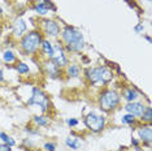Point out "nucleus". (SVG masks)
<instances>
[{
	"instance_id": "obj_1",
	"label": "nucleus",
	"mask_w": 152,
	"mask_h": 151,
	"mask_svg": "<svg viewBox=\"0 0 152 151\" xmlns=\"http://www.w3.org/2000/svg\"><path fill=\"white\" fill-rule=\"evenodd\" d=\"M61 40H63L64 50L66 52L79 54L83 51L85 44H86L82 33L72 26H65L61 30Z\"/></svg>"
},
{
	"instance_id": "obj_2",
	"label": "nucleus",
	"mask_w": 152,
	"mask_h": 151,
	"mask_svg": "<svg viewBox=\"0 0 152 151\" xmlns=\"http://www.w3.org/2000/svg\"><path fill=\"white\" fill-rule=\"evenodd\" d=\"M43 40V34L38 30H31L25 33L20 40V48L25 55H34L40 48V44Z\"/></svg>"
},
{
	"instance_id": "obj_3",
	"label": "nucleus",
	"mask_w": 152,
	"mask_h": 151,
	"mask_svg": "<svg viewBox=\"0 0 152 151\" xmlns=\"http://www.w3.org/2000/svg\"><path fill=\"white\" fill-rule=\"evenodd\" d=\"M85 77L90 84H108L112 81L113 73L107 67H91L85 70Z\"/></svg>"
},
{
	"instance_id": "obj_4",
	"label": "nucleus",
	"mask_w": 152,
	"mask_h": 151,
	"mask_svg": "<svg viewBox=\"0 0 152 151\" xmlns=\"http://www.w3.org/2000/svg\"><path fill=\"white\" fill-rule=\"evenodd\" d=\"M121 95L116 90L105 89L99 95V108L104 112H112L120 106Z\"/></svg>"
},
{
	"instance_id": "obj_5",
	"label": "nucleus",
	"mask_w": 152,
	"mask_h": 151,
	"mask_svg": "<svg viewBox=\"0 0 152 151\" xmlns=\"http://www.w3.org/2000/svg\"><path fill=\"white\" fill-rule=\"evenodd\" d=\"M27 104L30 106H39L40 111L43 113L48 111L50 108V100H48L47 95L44 94V91L39 87H33V92H31V97L27 100Z\"/></svg>"
},
{
	"instance_id": "obj_6",
	"label": "nucleus",
	"mask_w": 152,
	"mask_h": 151,
	"mask_svg": "<svg viewBox=\"0 0 152 151\" xmlns=\"http://www.w3.org/2000/svg\"><path fill=\"white\" fill-rule=\"evenodd\" d=\"M85 125L94 133H99L105 126V117L103 115H98L95 112H90L85 117Z\"/></svg>"
},
{
	"instance_id": "obj_7",
	"label": "nucleus",
	"mask_w": 152,
	"mask_h": 151,
	"mask_svg": "<svg viewBox=\"0 0 152 151\" xmlns=\"http://www.w3.org/2000/svg\"><path fill=\"white\" fill-rule=\"evenodd\" d=\"M53 50H55V55L51 59V61L58 68H64L68 65V56H66V51L64 50V46L60 43L53 44Z\"/></svg>"
},
{
	"instance_id": "obj_8",
	"label": "nucleus",
	"mask_w": 152,
	"mask_h": 151,
	"mask_svg": "<svg viewBox=\"0 0 152 151\" xmlns=\"http://www.w3.org/2000/svg\"><path fill=\"white\" fill-rule=\"evenodd\" d=\"M42 30H43V33L50 38H57L61 34L60 25H58L56 21H53V20H43Z\"/></svg>"
},
{
	"instance_id": "obj_9",
	"label": "nucleus",
	"mask_w": 152,
	"mask_h": 151,
	"mask_svg": "<svg viewBox=\"0 0 152 151\" xmlns=\"http://www.w3.org/2000/svg\"><path fill=\"white\" fill-rule=\"evenodd\" d=\"M138 136H139L140 142L150 149L151 143H152V126H151V124H146V125L140 126V128L138 129Z\"/></svg>"
},
{
	"instance_id": "obj_10",
	"label": "nucleus",
	"mask_w": 152,
	"mask_h": 151,
	"mask_svg": "<svg viewBox=\"0 0 152 151\" xmlns=\"http://www.w3.org/2000/svg\"><path fill=\"white\" fill-rule=\"evenodd\" d=\"M147 106H144L143 103H139V102H130L127 103L125 106V111L127 113H130V115L135 116V117H140L142 115H143L144 109H146Z\"/></svg>"
},
{
	"instance_id": "obj_11",
	"label": "nucleus",
	"mask_w": 152,
	"mask_h": 151,
	"mask_svg": "<svg viewBox=\"0 0 152 151\" xmlns=\"http://www.w3.org/2000/svg\"><path fill=\"white\" fill-rule=\"evenodd\" d=\"M26 29H27L26 22L22 18H16L12 23V32L16 38H21L26 33Z\"/></svg>"
},
{
	"instance_id": "obj_12",
	"label": "nucleus",
	"mask_w": 152,
	"mask_h": 151,
	"mask_svg": "<svg viewBox=\"0 0 152 151\" xmlns=\"http://www.w3.org/2000/svg\"><path fill=\"white\" fill-rule=\"evenodd\" d=\"M122 98L125 99L127 103L130 102H135L138 98H139V92L137 91L135 87L133 86H129V87H125L122 90Z\"/></svg>"
},
{
	"instance_id": "obj_13",
	"label": "nucleus",
	"mask_w": 152,
	"mask_h": 151,
	"mask_svg": "<svg viewBox=\"0 0 152 151\" xmlns=\"http://www.w3.org/2000/svg\"><path fill=\"white\" fill-rule=\"evenodd\" d=\"M40 48H42V52L46 55L48 59H52L55 55V50H53V44L50 42V39H43L42 44H40Z\"/></svg>"
},
{
	"instance_id": "obj_14",
	"label": "nucleus",
	"mask_w": 152,
	"mask_h": 151,
	"mask_svg": "<svg viewBox=\"0 0 152 151\" xmlns=\"http://www.w3.org/2000/svg\"><path fill=\"white\" fill-rule=\"evenodd\" d=\"M44 68H46V72H47V74L50 76L51 78H58L60 77V68L58 67H56L52 61L51 60H48L47 63H46V65H44Z\"/></svg>"
},
{
	"instance_id": "obj_15",
	"label": "nucleus",
	"mask_w": 152,
	"mask_h": 151,
	"mask_svg": "<svg viewBox=\"0 0 152 151\" xmlns=\"http://www.w3.org/2000/svg\"><path fill=\"white\" fill-rule=\"evenodd\" d=\"M65 145L72 150H78V149H81V146H82V141L77 138V137H68V138L65 139Z\"/></svg>"
},
{
	"instance_id": "obj_16",
	"label": "nucleus",
	"mask_w": 152,
	"mask_h": 151,
	"mask_svg": "<svg viewBox=\"0 0 152 151\" xmlns=\"http://www.w3.org/2000/svg\"><path fill=\"white\" fill-rule=\"evenodd\" d=\"M66 74L72 78H78L81 76V68L77 64H70L66 68Z\"/></svg>"
},
{
	"instance_id": "obj_17",
	"label": "nucleus",
	"mask_w": 152,
	"mask_h": 151,
	"mask_svg": "<svg viewBox=\"0 0 152 151\" xmlns=\"http://www.w3.org/2000/svg\"><path fill=\"white\" fill-rule=\"evenodd\" d=\"M3 61H4L5 64H13L17 61V56L15 55V52L11 50H5L4 52H3Z\"/></svg>"
},
{
	"instance_id": "obj_18",
	"label": "nucleus",
	"mask_w": 152,
	"mask_h": 151,
	"mask_svg": "<svg viewBox=\"0 0 152 151\" xmlns=\"http://www.w3.org/2000/svg\"><path fill=\"white\" fill-rule=\"evenodd\" d=\"M143 122H146V124H151L152 122V108H151V106H147L146 109H144V112H143V115L139 117Z\"/></svg>"
},
{
	"instance_id": "obj_19",
	"label": "nucleus",
	"mask_w": 152,
	"mask_h": 151,
	"mask_svg": "<svg viewBox=\"0 0 152 151\" xmlns=\"http://www.w3.org/2000/svg\"><path fill=\"white\" fill-rule=\"evenodd\" d=\"M33 121L35 122V125H38V126H47V125H48V119H47L44 115L34 116Z\"/></svg>"
},
{
	"instance_id": "obj_20",
	"label": "nucleus",
	"mask_w": 152,
	"mask_h": 151,
	"mask_svg": "<svg viewBox=\"0 0 152 151\" xmlns=\"http://www.w3.org/2000/svg\"><path fill=\"white\" fill-rule=\"evenodd\" d=\"M0 138H1V141L4 143H7L8 146H11V147H13V146H16V141L12 138L11 136H8L7 133H4V132H0Z\"/></svg>"
},
{
	"instance_id": "obj_21",
	"label": "nucleus",
	"mask_w": 152,
	"mask_h": 151,
	"mask_svg": "<svg viewBox=\"0 0 152 151\" xmlns=\"http://www.w3.org/2000/svg\"><path fill=\"white\" fill-rule=\"evenodd\" d=\"M121 121H122V124H126V125H133L137 122V119L135 116L130 115V113H126L125 116H122V119H121Z\"/></svg>"
},
{
	"instance_id": "obj_22",
	"label": "nucleus",
	"mask_w": 152,
	"mask_h": 151,
	"mask_svg": "<svg viewBox=\"0 0 152 151\" xmlns=\"http://www.w3.org/2000/svg\"><path fill=\"white\" fill-rule=\"evenodd\" d=\"M16 70L20 74H26V73H29L30 72V68H29V65H26L25 63H17Z\"/></svg>"
},
{
	"instance_id": "obj_23",
	"label": "nucleus",
	"mask_w": 152,
	"mask_h": 151,
	"mask_svg": "<svg viewBox=\"0 0 152 151\" xmlns=\"http://www.w3.org/2000/svg\"><path fill=\"white\" fill-rule=\"evenodd\" d=\"M43 149L46 150V151H55V150H56V143H53V142H47V143H44Z\"/></svg>"
},
{
	"instance_id": "obj_24",
	"label": "nucleus",
	"mask_w": 152,
	"mask_h": 151,
	"mask_svg": "<svg viewBox=\"0 0 152 151\" xmlns=\"http://www.w3.org/2000/svg\"><path fill=\"white\" fill-rule=\"evenodd\" d=\"M78 120L77 119H73V117H70V119H68L66 120V124L69 125V126H70V128H74V126H77L78 125Z\"/></svg>"
},
{
	"instance_id": "obj_25",
	"label": "nucleus",
	"mask_w": 152,
	"mask_h": 151,
	"mask_svg": "<svg viewBox=\"0 0 152 151\" xmlns=\"http://www.w3.org/2000/svg\"><path fill=\"white\" fill-rule=\"evenodd\" d=\"M0 151H12V147L7 143H0Z\"/></svg>"
},
{
	"instance_id": "obj_26",
	"label": "nucleus",
	"mask_w": 152,
	"mask_h": 151,
	"mask_svg": "<svg viewBox=\"0 0 152 151\" xmlns=\"http://www.w3.org/2000/svg\"><path fill=\"white\" fill-rule=\"evenodd\" d=\"M131 145H133L135 149L139 150V141L135 139V138H131Z\"/></svg>"
},
{
	"instance_id": "obj_27",
	"label": "nucleus",
	"mask_w": 152,
	"mask_h": 151,
	"mask_svg": "<svg viewBox=\"0 0 152 151\" xmlns=\"http://www.w3.org/2000/svg\"><path fill=\"white\" fill-rule=\"evenodd\" d=\"M135 32H137V33L143 32V25H138V26H135Z\"/></svg>"
},
{
	"instance_id": "obj_28",
	"label": "nucleus",
	"mask_w": 152,
	"mask_h": 151,
	"mask_svg": "<svg viewBox=\"0 0 152 151\" xmlns=\"http://www.w3.org/2000/svg\"><path fill=\"white\" fill-rule=\"evenodd\" d=\"M3 81H4V76H3V72L0 70V84H1Z\"/></svg>"
},
{
	"instance_id": "obj_29",
	"label": "nucleus",
	"mask_w": 152,
	"mask_h": 151,
	"mask_svg": "<svg viewBox=\"0 0 152 151\" xmlns=\"http://www.w3.org/2000/svg\"><path fill=\"white\" fill-rule=\"evenodd\" d=\"M1 13H3V9H1V8H0V15H1Z\"/></svg>"
},
{
	"instance_id": "obj_30",
	"label": "nucleus",
	"mask_w": 152,
	"mask_h": 151,
	"mask_svg": "<svg viewBox=\"0 0 152 151\" xmlns=\"http://www.w3.org/2000/svg\"><path fill=\"white\" fill-rule=\"evenodd\" d=\"M117 151H125V150H117Z\"/></svg>"
},
{
	"instance_id": "obj_31",
	"label": "nucleus",
	"mask_w": 152,
	"mask_h": 151,
	"mask_svg": "<svg viewBox=\"0 0 152 151\" xmlns=\"http://www.w3.org/2000/svg\"><path fill=\"white\" fill-rule=\"evenodd\" d=\"M27 151H34V150H27Z\"/></svg>"
},
{
	"instance_id": "obj_32",
	"label": "nucleus",
	"mask_w": 152,
	"mask_h": 151,
	"mask_svg": "<svg viewBox=\"0 0 152 151\" xmlns=\"http://www.w3.org/2000/svg\"><path fill=\"white\" fill-rule=\"evenodd\" d=\"M0 30H1V25H0Z\"/></svg>"
},
{
	"instance_id": "obj_33",
	"label": "nucleus",
	"mask_w": 152,
	"mask_h": 151,
	"mask_svg": "<svg viewBox=\"0 0 152 151\" xmlns=\"http://www.w3.org/2000/svg\"><path fill=\"white\" fill-rule=\"evenodd\" d=\"M147 151H151V150H147Z\"/></svg>"
}]
</instances>
